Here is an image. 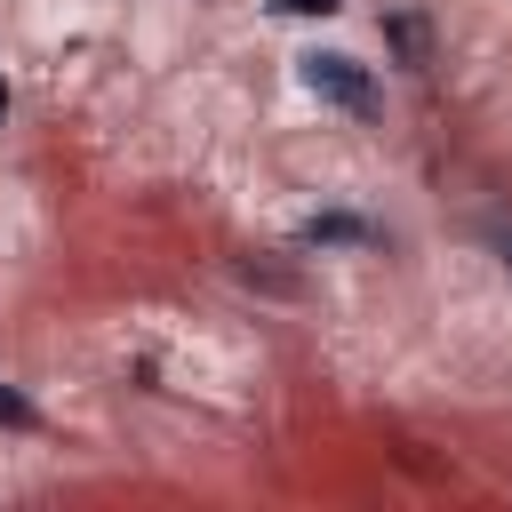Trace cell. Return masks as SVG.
Listing matches in <instances>:
<instances>
[{
  "instance_id": "1",
  "label": "cell",
  "mask_w": 512,
  "mask_h": 512,
  "mask_svg": "<svg viewBox=\"0 0 512 512\" xmlns=\"http://www.w3.org/2000/svg\"><path fill=\"white\" fill-rule=\"evenodd\" d=\"M296 80L320 96V104H336V112H352V120H376V80H368V64H352V56H304L296 64Z\"/></svg>"
},
{
  "instance_id": "2",
  "label": "cell",
  "mask_w": 512,
  "mask_h": 512,
  "mask_svg": "<svg viewBox=\"0 0 512 512\" xmlns=\"http://www.w3.org/2000/svg\"><path fill=\"white\" fill-rule=\"evenodd\" d=\"M384 48H392L408 72H424V64H432V16H424V8H392V16H384Z\"/></svg>"
},
{
  "instance_id": "3",
  "label": "cell",
  "mask_w": 512,
  "mask_h": 512,
  "mask_svg": "<svg viewBox=\"0 0 512 512\" xmlns=\"http://www.w3.org/2000/svg\"><path fill=\"white\" fill-rule=\"evenodd\" d=\"M296 240H304V248H368V240H376V224H368V216L328 208V216H304V224H296Z\"/></svg>"
},
{
  "instance_id": "4",
  "label": "cell",
  "mask_w": 512,
  "mask_h": 512,
  "mask_svg": "<svg viewBox=\"0 0 512 512\" xmlns=\"http://www.w3.org/2000/svg\"><path fill=\"white\" fill-rule=\"evenodd\" d=\"M0 424H8V432H32V424H40V416H32V400H24L8 376H0Z\"/></svg>"
},
{
  "instance_id": "5",
  "label": "cell",
  "mask_w": 512,
  "mask_h": 512,
  "mask_svg": "<svg viewBox=\"0 0 512 512\" xmlns=\"http://www.w3.org/2000/svg\"><path fill=\"white\" fill-rule=\"evenodd\" d=\"M280 16H336V0H272Z\"/></svg>"
},
{
  "instance_id": "6",
  "label": "cell",
  "mask_w": 512,
  "mask_h": 512,
  "mask_svg": "<svg viewBox=\"0 0 512 512\" xmlns=\"http://www.w3.org/2000/svg\"><path fill=\"white\" fill-rule=\"evenodd\" d=\"M496 248H504V264H512V232H496Z\"/></svg>"
},
{
  "instance_id": "7",
  "label": "cell",
  "mask_w": 512,
  "mask_h": 512,
  "mask_svg": "<svg viewBox=\"0 0 512 512\" xmlns=\"http://www.w3.org/2000/svg\"><path fill=\"white\" fill-rule=\"evenodd\" d=\"M0 112H8V80H0Z\"/></svg>"
}]
</instances>
